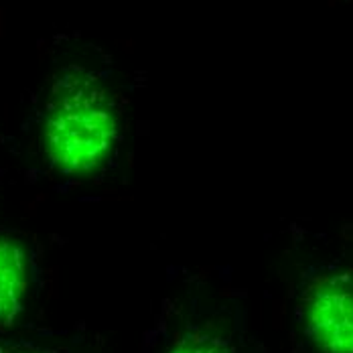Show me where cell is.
Returning <instances> with one entry per match:
<instances>
[{"instance_id":"obj_1","label":"cell","mask_w":353,"mask_h":353,"mask_svg":"<svg viewBox=\"0 0 353 353\" xmlns=\"http://www.w3.org/2000/svg\"><path fill=\"white\" fill-rule=\"evenodd\" d=\"M118 134V112L94 75L70 71L55 83L43 124V150L55 171L96 173L116 148Z\"/></svg>"},{"instance_id":"obj_2","label":"cell","mask_w":353,"mask_h":353,"mask_svg":"<svg viewBox=\"0 0 353 353\" xmlns=\"http://www.w3.org/2000/svg\"><path fill=\"white\" fill-rule=\"evenodd\" d=\"M305 331L323 353H353V281L323 276L305 299Z\"/></svg>"},{"instance_id":"obj_3","label":"cell","mask_w":353,"mask_h":353,"mask_svg":"<svg viewBox=\"0 0 353 353\" xmlns=\"http://www.w3.org/2000/svg\"><path fill=\"white\" fill-rule=\"evenodd\" d=\"M29 288V256L21 242L0 238V327L23 311Z\"/></svg>"},{"instance_id":"obj_4","label":"cell","mask_w":353,"mask_h":353,"mask_svg":"<svg viewBox=\"0 0 353 353\" xmlns=\"http://www.w3.org/2000/svg\"><path fill=\"white\" fill-rule=\"evenodd\" d=\"M167 353H230L225 341L208 331L183 333Z\"/></svg>"},{"instance_id":"obj_5","label":"cell","mask_w":353,"mask_h":353,"mask_svg":"<svg viewBox=\"0 0 353 353\" xmlns=\"http://www.w3.org/2000/svg\"><path fill=\"white\" fill-rule=\"evenodd\" d=\"M0 353H41V352H31V350H10V347H4V350H0Z\"/></svg>"}]
</instances>
